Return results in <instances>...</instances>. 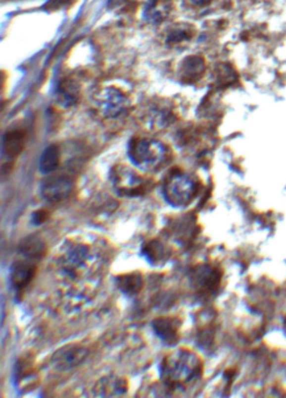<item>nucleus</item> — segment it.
I'll list each match as a JSON object with an SVG mask.
<instances>
[{
	"mask_svg": "<svg viewBox=\"0 0 286 398\" xmlns=\"http://www.w3.org/2000/svg\"><path fill=\"white\" fill-rule=\"evenodd\" d=\"M93 254L84 243L70 242L58 255V270L68 279H77L93 266Z\"/></svg>",
	"mask_w": 286,
	"mask_h": 398,
	"instance_id": "1",
	"label": "nucleus"
},
{
	"mask_svg": "<svg viewBox=\"0 0 286 398\" xmlns=\"http://www.w3.org/2000/svg\"><path fill=\"white\" fill-rule=\"evenodd\" d=\"M74 190V180L66 175L48 177L41 185V195L50 203L62 202L68 198Z\"/></svg>",
	"mask_w": 286,
	"mask_h": 398,
	"instance_id": "4",
	"label": "nucleus"
},
{
	"mask_svg": "<svg viewBox=\"0 0 286 398\" xmlns=\"http://www.w3.org/2000/svg\"><path fill=\"white\" fill-rule=\"evenodd\" d=\"M32 219L33 223L36 224V225H40V224H42L47 219V213L45 211H38V212H35L34 215H33Z\"/></svg>",
	"mask_w": 286,
	"mask_h": 398,
	"instance_id": "16",
	"label": "nucleus"
},
{
	"mask_svg": "<svg viewBox=\"0 0 286 398\" xmlns=\"http://www.w3.org/2000/svg\"><path fill=\"white\" fill-rule=\"evenodd\" d=\"M144 254L149 257V259H150V261H152V262H156V261L161 259L162 248L158 243L150 242L149 245L145 246Z\"/></svg>",
	"mask_w": 286,
	"mask_h": 398,
	"instance_id": "15",
	"label": "nucleus"
},
{
	"mask_svg": "<svg viewBox=\"0 0 286 398\" xmlns=\"http://www.w3.org/2000/svg\"><path fill=\"white\" fill-rule=\"evenodd\" d=\"M204 71V62L200 57L197 56H191L188 57L182 63L181 69H179V77L182 81L186 83L194 82L198 79Z\"/></svg>",
	"mask_w": 286,
	"mask_h": 398,
	"instance_id": "9",
	"label": "nucleus"
},
{
	"mask_svg": "<svg viewBox=\"0 0 286 398\" xmlns=\"http://www.w3.org/2000/svg\"><path fill=\"white\" fill-rule=\"evenodd\" d=\"M114 180L115 185L120 190H125V191H134L141 184V179L132 172L131 170L122 168L120 170H115L114 172Z\"/></svg>",
	"mask_w": 286,
	"mask_h": 398,
	"instance_id": "12",
	"label": "nucleus"
},
{
	"mask_svg": "<svg viewBox=\"0 0 286 398\" xmlns=\"http://www.w3.org/2000/svg\"><path fill=\"white\" fill-rule=\"evenodd\" d=\"M97 108L106 118H114L124 112L126 98L119 90L106 89L97 97Z\"/></svg>",
	"mask_w": 286,
	"mask_h": 398,
	"instance_id": "5",
	"label": "nucleus"
},
{
	"mask_svg": "<svg viewBox=\"0 0 286 398\" xmlns=\"http://www.w3.org/2000/svg\"><path fill=\"white\" fill-rule=\"evenodd\" d=\"M59 148L56 145H51L47 147L45 152L42 153L41 159H40L39 169L42 173H50L56 170L59 163Z\"/></svg>",
	"mask_w": 286,
	"mask_h": 398,
	"instance_id": "11",
	"label": "nucleus"
},
{
	"mask_svg": "<svg viewBox=\"0 0 286 398\" xmlns=\"http://www.w3.org/2000/svg\"><path fill=\"white\" fill-rule=\"evenodd\" d=\"M194 183L188 176L175 173L166 180L164 196L172 206L182 207L188 204L194 196Z\"/></svg>",
	"mask_w": 286,
	"mask_h": 398,
	"instance_id": "3",
	"label": "nucleus"
},
{
	"mask_svg": "<svg viewBox=\"0 0 286 398\" xmlns=\"http://www.w3.org/2000/svg\"><path fill=\"white\" fill-rule=\"evenodd\" d=\"M20 253L31 259H38L45 255L46 243L40 236H28L20 243Z\"/></svg>",
	"mask_w": 286,
	"mask_h": 398,
	"instance_id": "10",
	"label": "nucleus"
},
{
	"mask_svg": "<svg viewBox=\"0 0 286 398\" xmlns=\"http://www.w3.org/2000/svg\"><path fill=\"white\" fill-rule=\"evenodd\" d=\"M118 285L122 292L135 295L142 287V277L139 274H127L118 277Z\"/></svg>",
	"mask_w": 286,
	"mask_h": 398,
	"instance_id": "13",
	"label": "nucleus"
},
{
	"mask_svg": "<svg viewBox=\"0 0 286 398\" xmlns=\"http://www.w3.org/2000/svg\"><path fill=\"white\" fill-rule=\"evenodd\" d=\"M155 332L166 344H174L178 340V324L170 318H159L154 324Z\"/></svg>",
	"mask_w": 286,
	"mask_h": 398,
	"instance_id": "7",
	"label": "nucleus"
},
{
	"mask_svg": "<svg viewBox=\"0 0 286 398\" xmlns=\"http://www.w3.org/2000/svg\"><path fill=\"white\" fill-rule=\"evenodd\" d=\"M76 97H77V91H76L71 83L66 82L59 89V98H61V102L65 106H70L71 104H74Z\"/></svg>",
	"mask_w": 286,
	"mask_h": 398,
	"instance_id": "14",
	"label": "nucleus"
},
{
	"mask_svg": "<svg viewBox=\"0 0 286 398\" xmlns=\"http://www.w3.org/2000/svg\"><path fill=\"white\" fill-rule=\"evenodd\" d=\"M129 155L139 168L152 169L161 163L164 150L161 143L154 140L135 139L131 143Z\"/></svg>",
	"mask_w": 286,
	"mask_h": 398,
	"instance_id": "2",
	"label": "nucleus"
},
{
	"mask_svg": "<svg viewBox=\"0 0 286 398\" xmlns=\"http://www.w3.org/2000/svg\"><path fill=\"white\" fill-rule=\"evenodd\" d=\"M25 132L21 129H11L5 133L2 140V150L9 159H14L25 147Z\"/></svg>",
	"mask_w": 286,
	"mask_h": 398,
	"instance_id": "6",
	"label": "nucleus"
},
{
	"mask_svg": "<svg viewBox=\"0 0 286 398\" xmlns=\"http://www.w3.org/2000/svg\"><path fill=\"white\" fill-rule=\"evenodd\" d=\"M192 1H195V2H198V4H199V2H201L202 0H192Z\"/></svg>",
	"mask_w": 286,
	"mask_h": 398,
	"instance_id": "17",
	"label": "nucleus"
},
{
	"mask_svg": "<svg viewBox=\"0 0 286 398\" xmlns=\"http://www.w3.org/2000/svg\"><path fill=\"white\" fill-rule=\"evenodd\" d=\"M35 274V267L28 262L19 261L13 264L11 270V281L16 289H22L31 282Z\"/></svg>",
	"mask_w": 286,
	"mask_h": 398,
	"instance_id": "8",
	"label": "nucleus"
}]
</instances>
